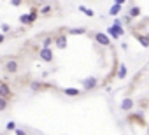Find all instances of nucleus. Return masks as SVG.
<instances>
[{
    "label": "nucleus",
    "mask_w": 149,
    "mask_h": 135,
    "mask_svg": "<svg viewBox=\"0 0 149 135\" xmlns=\"http://www.w3.org/2000/svg\"><path fill=\"white\" fill-rule=\"evenodd\" d=\"M125 2V0H116V4H123Z\"/></svg>",
    "instance_id": "nucleus-22"
},
{
    "label": "nucleus",
    "mask_w": 149,
    "mask_h": 135,
    "mask_svg": "<svg viewBox=\"0 0 149 135\" xmlns=\"http://www.w3.org/2000/svg\"><path fill=\"white\" fill-rule=\"evenodd\" d=\"M0 97H11V89L4 82H0Z\"/></svg>",
    "instance_id": "nucleus-7"
},
{
    "label": "nucleus",
    "mask_w": 149,
    "mask_h": 135,
    "mask_svg": "<svg viewBox=\"0 0 149 135\" xmlns=\"http://www.w3.org/2000/svg\"><path fill=\"white\" fill-rule=\"evenodd\" d=\"M11 4H12V5H19V4H21V0H11Z\"/></svg>",
    "instance_id": "nucleus-20"
},
{
    "label": "nucleus",
    "mask_w": 149,
    "mask_h": 135,
    "mask_svg": "<svg viewBox=\"0 0 149 135\" xmlns=\"http://www.w3.org/2000/svg\"><path fill=\"white\" fill-rule=\"evenodd\" d=\"M132 107H133V102H132L130 98H125V100H123V104H121V109H123V110H130Z\"/></svg>",
    "instance_id": "nucleus-8"
},
{
    "label": "nucleus",
    "mask_w": 149,
    "mask_h": 135,
    "mask_svg": "<svg viewBox=\"0 0 149 135\" xmlns=\"http://www.w3.org/2000/svg\"><path fill=\"white\" fill-rule=\"evenodd\" d=\"M40 12H42V14H49V12H51V5H44V7L40 9Z\"/></svg>",
    "instance_id": "nucleus-17"
},
{
    "label": "nucleus",
    "mask_w": 149,
    "mask_h": 135,
    "mask_svg": "<svg viewBox=\"0 0 149 135\" xmlns=\"http://www.w3.org/2000/svg\"><path fill=\"white\" fill-rule=\"evenodd\" d=\"M95 39H97V42H98V44H102V46H109V44H111V39L105 35V33H97V35H95Z\"/></svg>",
    "instance_id": "nucleus-2"
},
{
    "label": "nucleus",
    "mask_w": 149,
    "mask_h": 135,
    "mask_svg": "<svg viewBox=\"0 0 149 135\" xmlns=\"http://www.w3.org/2000/svg\"><path fill=\"white\" fill-rule=\"evenodd\" d=\"M65 93H67V95H70V97H77V95H79V89L69 88V89H65Z\"/></svg>",
    "instance_id": "nucleus-11"
},
{
    "label": "nucleus",
    "mask_w": 149,
    "mask_h": 135,
    "mask_svg": "<svg viewBox=\"0 0 149 135\" xmlns=\"http://www.w3.org/2000/svg\"><path fill=\"white\" fill-rule=\"evenodd\" d=\"M119 11H121V4H114V5L111 7L109 14H111V16H118V14H119Z\"/></svg>",
    "instance_id": "nucleus-9"
},
{
    "label": "nucleus",
    "mask_w": 149,
    "mask_h": 135,
    "mask_svg": "<svg viewBox=\"0 0 149 135\" xmlns=\"http://www.w3.org/2000/svg\"><path fill=\"white\" fill-rule=\"evenodd\" d=\"M4 40H5V37H4V33H0V44H2Z\"/></svg>",
    "instance_id": "nucleus-21"
},
{
    "label": "nucleus",
    "mask_w": 149,
    "mask_h": 135,
    "mask_svg": "<svg viewBox=\"0 0 149 135\" xmlns=\"http://www.w3.org/2000/svg\"><path fill=\"white\" fill-rule=\"evenodd\" d=\"M56 46H58L60 49H65V48H67V37H65V35H60V37L56 39Z\"/></svg>",
    "instance_id": "nucleus-6"
},
{
    "label": "nucleus",
    "mask_w": 149,
    "mask_h": 135,
    "mask_svg": "<svg viewBox=\"0 0 149 135\" xmlns=\"http://www.w3.org/2000/svg\"><path fill=\"white\" fill-rule=\"evenodd\" d=\"M79 11H82V12H84V14H86V16H93V14H95V12H93L91 9H86V7H84V5H81V7H79Z\"/></svg>",
    "instance_id": "nucleus-12"
},
{
    "label": "nucleus",
    "mask_w": 149,
    "mask_h": 135,
    "mask_svg": "<svg viewBox=\"0 0 149 135\" xmlns=\"http://www.w3.org/2000/svg\"><path fill=\"white\" fill-rule=\"evenodd\" d=\"M5 70H7V72H11V74L18 72V61H14V60L7 61V65H5Z\"/></svg>",
    "instance_id": "nucleus-4"
},
{
    "label": "nucleus",
    "mask_w": 149,
    "mask_h": 135,
    "mask_svg": "<svg viewBox=\"0 0 149 135\" xmlns=\"http://www.w3.org/2000/svg\"><path fill=\"white\" fill-rule=\"evenodd\" d=\"M7 128H9V130H14V128H16L14 121H9V123H7Z\"/></svg>",
    "instance_id": "nucleus-18"
},
{
    "label": "nucleus",
    "mask_w": 149,
    "mask_h": 135,
    "mask_svg": "<svg viewBox=\"0 0 149 135\" xmlns=\"http://www.w3.org/2000/svg\"><path fill=\"white\" fill-rule=\"evenodd\" d=\"M49 44H51V39H46L44 40V48H49Z\"/></svg>",
    "instance_id": "nucleus-19"
},
{
    "label": "nucleus",
    "mask_w": 149,
    "mask_h": 135,
    "mask_svg": "<svg viewBox=\"0 0 149 135\" xmlns=\"http://www.w3.org/2000/svg\"><path fill=\"white\" fill-rule=\"evenodd\" d=\"M70 33L72 35H82V33H86V30L84 28H70Z\"/></svg>",
    "instance_id": "nucleus-10"
},
{
    "label": "nucleus",
    "mask_w": 149,
    "mask_h": 135,
    "mask_svg": "<svg viewBox=\"0 0 149 135\" xmlns=\"http://www.w3.org/2000/svg\"><path fill=\"white\" fill-rule=\"evenodd\" d=\"M40 58L44 60V61H53V53H51V49H49V48H42Z\"/></svg>",
    "instance_id": "nucleus-3"
},
{
    "label": "nucleus",
    "mask_w": 149,
    "mask_h": 135,
    "mask_svg": "<svg viewBox=\"0 0 149 135\" xmlns=\"http://www.w3.org/2000/svg\"><path fill=\"white\" fill-rule=\"evenodd\" d=\"M82 84H84V89H91V88L97 86V79H95V77H90V79H86V81H82Z\"/></svg>",
    "instance_id": "nucleus-5"
},
{
    "label": "nucleus",
    "mask_w": 149,
    "mask_h": 135,
    "mask_svg": "<svg viewBox=\"0 0 149 135\" xmlns=\"http://www.w3.org/2000/svg\"><path fill=\"white\" fill-rule=\"evenodd\" d=\"M139 42L142 44L144 48H147V46H149V39H147V37H139Z\"/></svg>",
    "instance_id": "nucleus-15"
},
{
    "label": "nucleus",
    "mask_w": 149,
    "mask_h": 135,
    "mask_svg": "<svg viewBox=\"0 0 149 135\" xmlns=\"http://www.w3.org/2000/svg\"><path fill=\"white\" fill-rule=\"evenodd\" d=\"M125 76H126V67H125V65H121V69H119V72H118V77H119V79H123Z\"/></svg>",
    "instance_id": "nucleus-13"
},
{
    "label": "nucleus",
    "mask_w": 149,
    "mask_h": 135,
    "mask_svg": "<svg viewBox=\"0 0 149 135\" xmlns=\"http://www.w3.org/2000/svg\"><path fill=\"white\" fill-rule=\"evenodd\" d=\"M5 105H7L5 97H0V110H4V109H5Z\"/></svg>",
    "instance_id": "nucleus-16"
},
{
    "label": "nucleus",
    "mask_w": 149,
    "mask_h": 135,
    "mask_svg": "<svg viewBox=\"0 0 149 135\" xmlns=\"http://www.w3.org/2000/svg\"><path fill=\"white\" fill-rule=\"evenodd\" d=\"M35 18H37V12L33 11L32 14H23V16L19 18V21H21V23H23V25H30L32 21H35Z\"/></svg>",
    "instance_id": "nucleus-1"
},
{
    "label": "nucleus",
    "mask_w": 149,
    "mask_h": 135,
    "mask_svg": "<svg viewBox=\"0 0 149 135\" xmlns=\"http://www.w3.org/2000/svg\"><path fill=\"white\" fill-rule=\"evenodd\" d=\"M140 14V7H133L132 11H130V18H135V16H139Z\"/></svg>",
    "instance_id": "nucleus-14"
}]
</instances>
